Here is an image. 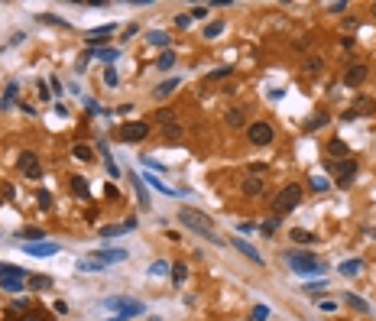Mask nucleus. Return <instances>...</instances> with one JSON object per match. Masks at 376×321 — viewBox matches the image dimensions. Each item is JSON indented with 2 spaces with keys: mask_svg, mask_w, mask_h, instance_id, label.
Segmentation results:
<instances>
[{
  "mask_svg": "<svg viewBox=\"0 0 376 321\" xmlns=\"http://www.w3.org/2000/svg\"><path fill=\"white\" fill-rule=\"evenodd\" d=\"M52 91H46V85H39V101H49Z\"/></svg>",
  "mask_w": 376,
  "mask_h": 321,
  "instance_id": "57",
  "label": "nucleus"
},
{
  "mask_svg": "<svg viewBox=\"0 0 376 321\" xmlns=\"http://www.w3.org/2000/svg\"><path fill=\"white\" fill-rule=\"evenodd\" d=\"M36 201H39V208H43V211H49V208H52V192L39 188V192H36Z\"/></svg>",
  "mask_w": 376,
  "mask_h": 321,
  "instance_id": "43",
  "label": "nucleus"
},
{
  "mask_svg": "<svg viewBox=\"0 0 376 321\" xmlns=\"http://www.w3.org/2000/svg\"><path fill=\"white\" fill-rule=\"evenodd\" d=\"M247 136H250L253 146H269L276 140V130H272V124H266V120H256V124L247 127Z\"/></svg>",
  "mask_w": 376,
  "mask_h": 321,
  "instance_id": "4",
  "label": "nucleus"
},
{
  "mask_svg": "<svg viewBox=\"0 0 376 321\" xmlns=\"http://www.w3.org/2000/svg\"><path fill=\"white\" fill-rule=\"evenodd\" d=\"M91 56H98V59H104V62H107V65H114V62H117V59H120V49H94V52H91Z\"/></svg>",
  "mask_w": 376,
  "mask_h": 321,
  "instance_id": "28",
  "label": "nucleus"
},
{
  "mask_svg": "<svg viewBox=\"0 0 376 321\" xmlns=\"http://www.w3.org/2000/svg\"><path fill=\"white\" fill-rule=\"evenodd\" d=\"M104 321H124V318H104Z\"/></svg>",
  "mask_w": 376,
  "mask_h": 321,
  "instance_id": "59",
  "label": "nucleus"
},
{
  "mask_svg": "<svg viewBox=\"0 0 376 321\" xmlns=\"http://www.w3.org/2000/svg\"><path fill=\"white\" fill-rule=\"evenodd\" d=\"M146 182L149 185L156 188V192H162V195H169V198H182V192H175V188H169V185H162L159 179H156V175H146Z\"/></svg>",
  "mask_w": 376,
  "mask_h": 321,
  "instance_id": "23",
  "label": "nucleus"
},
{
  "mask_svg": "<svg viewBox=\"0 0 376 321\" xmlns=\"http://www.w3.org/2000/svg\"><path fill=\"white\" fill-rule=\"evenodd\" d=\"M26 253L30 256H56L59 253V243H52V240H39V243H26Z\"/></svg>",
  "mask_w": 376,
  "mask_h": 321,
  "instance_id": "13",
  "label": "nucleus"
},
{
  "mask_svg": "<svg viewBox=\"0 0 376 321\" xmlns=\"http://www.w3.org/2000/svg\"><path fill=\"white\" fill-rule=\"evenodd\" d=\"M49 85H52V91H56V94H62V81H59V75H52Z\"/></svg>",
  "mask_w": 376,
  "mask_h": 321,
  "instance_id": "54",
  "label": "nucleus"
},
{
  "mask_svg": "<svg viewBox=\"0 0 376 321\" xmlns=\"http://www.w3.org/2000/svg\"><path fill=\"white\" fill-rule=\"evenodd\" d=\"M117 81H120L117 68H114V65H107V68H104V85H107V88H117Z\"/></svg>",
  "mask_w": 376,
  "mask_h": 321,
  "instance_id": "41",
  "label": "nucleus"
},
{
  "mask_svg": "<svg viewBox=\"0 0 376 321\" xmlns=\"http://www.w3.org/2000/svg\"><path fill=\"white\" fill-rule=\"evenodd\" d=\"M318 308H321V311H337V302H331V298H321Z\"/></svg>",
  "mask_w": 376,
  "mask_h": 321,
  "instance_id": "52",
  "label": "nucleus"
},
{
  "mask_svg": "<svg viewBox=\"0 0 376 321\" xmlns=\"http://www.w3.org/2000/svg\"><path fill=\"white\" fill-rule=\"evenodd\" d=\"M185 279H188V266L185 263H172V282L185 285Z\"/></svg>",
  "mask_w": 376,
  "mask_h": 321,
  "instance_id": "26",
  "label": "nucleus"
},
{
  "mask_svg": "<svg viewBox=\"0 0 376 321\" xmlns=\"http://www.w3.org/2000/svg\"><path fill=\"white\" fill-rule=\"evenodd\" d=\"M20 237H23L26 243H39V240H43V230H39V227H23V230H20Z\"/></svg>",
  "mask_w": 376,
  "mask_h": 321,
  "instance_id": "30",
  "label": "nucleus"
},
{
  "mask_svg": "<svg viewBox=\"0 0 376 321\" xmlns=\"http://www.w3.org/2000/svg\"><path fill=\"white\" fill-rule=\"evenodd\" d=\"M179 85H182V78H169V81H162V85H159V88H156V91H153V98H156V101L169 98V94H172V91H175V88H179Z\"/></svg>",
  "mask_w": 376,
  "mask_h": 321,
  "instance_id": "18",
  "label": "nucleus"
},
{
  "mask_svg": "<svg viewBox=\"0 0 376 321\" xmlns=\"http://www.w3.org/2000/svg\"><path fill=\"white\" fill-rule=\"evenodd\" d=\"M17 169L26 175V179H43V169H39V156L30 153V149H23V153L17 156Z\"/></svg>",
  "mask_w": 376,
  "mask_h": 321,
  "instance_id": "5",
  "label": "nucleus"
},
{
  "mask_svg": "<svg viewBox=\"0 0 376 321\" xmlns=\"http://www.w3.org/2000/svg\"><path fill=\"white\" fill-rule=\"evenodd\" d=\"M292 240H295V243H314V234H311V230L295 227V230H292Z\"/></svg>",
  "mask_w": 376,
  "mask_h": 321,
  "instance_id": "36",
  "label": "nucleus"
},
{
  "mask_svg": "<svg viewBox=\"0 0 376 321\" xmlns=\"http://www.w3.org/2000/svg\"><path fill=\"white\" fill-rule=\"evenodd\" d=\"M298 204H302V185H285L282 192L272 198V211H276V217L289 214V211H295Z\"/></svg>",
  "mask_w": 376,
  "mask_h": 321,
  "instance_id": "3",
  "label": "nucleus"
},
{
  "mask_svg": "<svg viewBox=\"0 0 376 321\" xmlns=\"http://www.w3.org/2000/svg\"><path fill=\"white\" fill-rule=\"evenodd\" d=\"M133 188H136V195H140V204H143V208H149V195H146V185H143V179H136V175H133Z\"/></svg>",
  "mask_w": 376,
  "mask_h": 321,
  "instance_id": "37",
  "label": "nucleus"
},
{
  "mask_svg": "<svg viewBox=\"0 0 376 321\" xmlns=\"http://www.w3.org/2000/svg\"><path fill=\"white\" fill-rule=\"evenodd\" d=\"M146 43H149V46H159V49H169V43H172V39H169L166 30H149V33H146Z\"/></svg>",
  "mask_w": 376,
  "mask_h": 321,
  "instance_id": "17",
  "label": "nucleus"
},
{
  "mask_svg": "<svg viewBox=\"0 0 376 321\" xmlns=\"http://www.w3.org/2000/svg\"><path fill=\"white\" fill-rule=\"evenodd\" d=\"M276 227H279V217H269V221L259 224V234H263V237H272V234H276Z\"/></svg>",
  "mask_w": 376,
  "mask_h": 321,
  "instance_id": "39",
  "label": "nucleus"
},
{
  "mask_svg": "<svg viewBox=\"0 0 376 321\" xmlns=\"http://www.w3.org/2000/svg\"><path fill=\"white\" fill-rule=\"evenodd\" d=\"M230 75H234V65H221L217 72L208 75V81H221V78H230Z\"/></svg>",
  "mask_w": 376,
  "mask_h": 321,
  "instance_id": "40",
  "label": "nucleus"
},
{
  "mask_svg": "<svg viewBox=\"0 0 376 321\" xmlns=\"http://www.w3.org/2000/svg\"><path fill=\"white\" fill-rule=\"evenodd\" d=\"M327 153H331L334 159H347V153H350V146H347L344 140H331V143H327Z\"/></svg>",
  "mask_w": 376,
  "mask_h": 321,
  "instance_id": "20",
  "label": "nucleus"
},
{
  "mask_svg": "<svg viewBox=\"0 0 376 321\" xmlns=\"http://www.w3.org/2000/svg\"><path fill=\"white\" fill-rule=\"evenodd\" d=\"M26 285V279H13V276H4L0 279V289H7V292H20Z\"/></svg>",
  "mask_w": 376,
  "mask_h": 321,
  "instance_id": "27",
  "label": "nucleus"
},
{
  "mask_svg": "<svg viewBox=\"0 0 376 321\" xmlns=\"http://www.w3.org/2000/svg\"><path fill=\"white\" fill-rule=\"evenodd\" d=\"M366 75H370V68H366L363 62H353V65L344 72V85H347V88H357L360 81L366 78Z\"/></svg>",
  "mask_w": 376,
  "mask_h": 321,
  "instance_id": "11",
  "label": "nucleus"
},
{
  "mask_svg": "<svg viewBox=\"0 0 376 321\" xmlns=\"http://www.w3.org/2000/svg\"><path fill=\"white\" fill-rule=\"evenodd\" d=\"M30 308V302H26V298H13V311H26Z\"/></svg>",
  "mask_w": 376,
  "mask_h": 321,
  "instance_id": "53",
  "label": "nucleus"
},
{
  "mask_svg": "<svg viewBox=\"0 0 376 321\" xmlns=\"http://www.w3.org/2000/svg\"><path fill=\"white\" fill-rule=\"evenodd\" d=\"M321 68H324V59H321V56L318 59H314V56L305 59V72H321Z\"/></svg>",
  "mask_w": 376,
  "mask_h": 321,
  "instance_id": "45",
  "label": "nucleus"
},
{
  "mask_svg": "<svg viewBox=\"0 0 376 321\" xmlns=\"http://www.w3.org/2000/svg\"><path fill=\"white\" fill-rule=\"evenodd\" d=\"M234 247H237V250H240V253H243V256H247V259H253V263H263V256H259V253H256V250H253V247H250V243H247V240H234Z\"/></svg>",
  "mask_w": 376,
  "mask_h": 321,
  "instance_id": "24",
  "label": "nucleus"
},
{
  "mask_svg": "<svg viewBox=\"0 0 376 321\" xmlns=\"http://www.w3.org/2000/svg\"><path fill=\"white\" fill-rule=\"evenodd\" d=\"M266 192V182L259 179V175H247L243 179V195H250V198H259Z\"/></svg>",
  "mask_w": 376,
  "mask_h": 321,
  "instance_id": "14",
  "label": "nucleus"
},
{
  "mask_svg": "<svg viewBox=\"0 0 376 321\" xmlns=\"http://www.w3.org/2000/svg\"><path fill=\"white\" fill-rule=\"evenodd\" d=\"M26 285H30L33 292H46V289H52V276H30Z\"/></svg>",
  "mask_w": 376,
  "mask_h": 321,
  "instance_id": "19",
  "label": "nucleus"
},
{
  "mask_svg": "<svg viewBox=\"0 0 376 321\" xmlns=\"http://www.w3.org/2000/svg\"><path fill=\"white\" fill-rule=\"evenodd\" d=\"M162 136H169V140H179V136H182V127L172 120V124H166V127H162Z\"/></svg>",
  "mask_w": 376,
  "mask_h": 321,
  "instance_id": "44",
  "label": "nucleus"
},
{
  "mask_svg": "<svg viewBox=\"0 0 376 321\" xmlns=\"http://www.w3.org/2000/svg\"><path fill=\"white\" fill-rule=\"evenodd\" d=\"M373 111H376V104H373L370 98H357L350 111H344V120H357V117H363V114H373Z\"/></svg>",
  "mask_w": 376,
  "mask_h": 321,
  "instance_id": "12",
  "label": "nucleus"
},
{
  "mask_svg": "<svg viewBox=\"0 0 376 321\" xmlns=\"http://www.w3.org/2000/svg\"><path fill=\"white\" fill-rule=\"evenodd\" d=\"M104 195H107V198H114V201H117V198H120V192H117V188H114V185H111V182H107V188H104Z\"/></svg>",
  "mask_w": 376,
  "mask_h": 321,
  "instance_id": "55",
  "label": "nucleus"
},
{
  "mask_svg": "<svg viewBox=\"0 0 376 321\" xmlns=\"http://www.w3.org/2000/svg\"><path fill=\"white\" fill-rule=\"evenodd\" d=\"M149 321H162V318H149Z\"/></svg>",
  "mask_w": 376,
  "mask_h": 321,
  "instance_id": "60",
  "label": "nucleus"
},
{
  "mask_svg": "<svg viewBox=\"0 0 376 321\" xmlns=\"http://www.w3.org/2000/svg\"><path fill=\"white\" fill-rule=\"evenodd\" d=\"M78 269L81 272H101V269H104V263H101V259H81V263H78Z\"/></svg>",
  "mask_w": 376,
  "mask_h": 321,
  "instance_id": "31",
  "label": "nucleus"
},
{
  "mask_svg": "<svg viewBox=\"0 0 376 321\" xmlns=\"http://www.w3.org/2000/svg\"><path fill=\"white\" fill-rule=\"evenodd\" d=\"M94 259H101V263H124L127 259V250H98V253H94Z\"/></svg>",
  "mask_w": 376,
  "mask_h": 321,
  "instance_id": "16",
  "label": "nucleus"
},
{
  "mask_svg": "<svg viewBox=\"0 0 376 321\" xmlns=\"http://www.w3.org/2000/svg\"><path fill=\"white\" fill-rule=\"evenodd\" d=\"M17 91H20V88H17V81H13V85L7 88V94H4V98H0V107H4V111H7V107L13 104V101H17Z\"/></svg>",
  "mask_w": 376,
  "mask_h": 321,
  "instance_id": "38",
  "label": "nucleus"
},
{
  "mask_svg": "<svg viewBox=\"0 0 376 321\" xmlns=\"http://www.w3.org/2000/svg\"><path fill=\"white\" fill-rule=\"evenodd\" d=\"M172 65H175V52L166 49V52L159 56V62H156V68H159V72H172Z\"/></svg>",
  "mask_w": 376,
  "mask_h": 321,
  "instance_id": "25",
  "label": "nucleus"
},
{
  "mask_svg": "<svg viewBox=\"0 0 376 321\" xmlns=\"http://www.w3.org/2000/svg\"><path fill=\"white\" fill-rule=\"evenodd\" d=\"M269 318V308H266V305H256V308H253V318L250 321H266Z\"/></svg>",
  "mask_w": 376,
  "mask_h": 321,
  "instance_id": "48",
  "label": "nucleus"
},
{
  "mask_svg": "<svg viewBox=\"0 0 376 321\" xmlns=\"http://www.w3.org/2000/svg\"><path fill=\"white\" fill-rule=\"evenodd\" d=\"M68 185H72L75 198H88V179H85V175H72V182H68Z\"/></svg>",
  "mask_w": 376,
  "mask_h": 321,
  "instance_id": "21",
  "label": "nucleus"
},
{
  "mask_svg": "<svg viewBox=\"0 0 376 321\" xmlns=\"http://www.w3.org/2000/svg\"><path fill=\"white\" fill-rule=\"evenodd\" d=\"M114 33H117V23H104V26H94V30H88V46H94V49H98V46H104L107 39L104 36H114Z\"/></svg>",
  "mask_w": 376,
  "mask_h": 321,
  "instance_id": "9",
  "label": "nucleus"
},
{
  "mask_svg": "<svg viewBox=\"0 0 376 321\" xmlns=\"http://www.w3.org/2000/svg\"><path fill=\"white\" fill-rule=\"evenodd\" d=\"M321 127H327V114H324V111H318L308 124H305V130H321Z\"/></svg>",
  "mask_w": 376,
  "mask_h": 321,
  "instance_id": "34",
  "label": "nucleus"
},
{
  "mask_svg": "<svg viewBox=\"0 0 376 321\" xmlns=\"http://www.w3.org/2000/svg\"><path fill=\"white\" fill-rule=\"evenodd\" d=\"M104 305L117 311V318H133V315H140V311H143V305L140 302H130V298H107Z\"/></svg>",
  "mask_w": 376,
  "mask_h": 321,
  "instance_id": "8",
  "label": "nucleus"
},
{
  "mask_svg": "<svg viewBox=\"0 0 376 321\" xmlns=\"http://www.w3.org/2000/svg\"><path fill=\"white\" fill-rule=\"evenodd\" d=\"M227 124H230V127H243V124H247V114L234 107V111H227Z\"/></svg>",
  "mask_w": 376,
  "mask_h": 321,
  "instance_id": "35",
  "label": "nucleus"
},
{
  "mask_svg": "<svg viewBox=\"0 0 376 321\" xmlns=\"http://www.w3.org/2000/svg\"><path fill=\"white\" fill-rule=\"evenodd\" d=\"M72 156H75V159H81V162H88V159L94 156V149H91V146H85V143H78V146L72 149Z\"/></svg>",
  "mask_w": 376,
  "mask_h": 321,
  "instance_id": "33",
  "label": "nucleus"
},
{
  "mask_svg": "<svg viewBox=\"0 0 376 321\" xmlns=\"http://www.w3.org/2000/svg\"><path fill=\"white\" fill-rule=\"evenodd\" d=\"M98 153L104 156V169H107V175H111V179H117V175H120V166H117V159H114V156L107 153V146H104V143H98Z\"/></svg>",
  "mask_w": 376,
  "mask_h": 321,
  "instance_id": "15",
  "label": "nucleus"
},
{
  "mask_svg": "<svg viewBox=\"0 0 376 321\" xmlns=\"http://www.w3.org/2000/svg\"><path fill=\"white\" fill-rule=\"evenodd\" d=\"M327 10H331V13H344V10H347V0H344V4H331Z\"/></svg>",
  "mask_w": 376,
  "mask_h": 321,
  "instance_id": "56",
  "label": "nucleus"
},
{
  "mask_svg": "<svg viewBox=\"0 0 376 321\" xmlns=\"http://www.w3.org/2000/svg\"><path fill=\"white\" fill-rule=\"evenodd\" d=\"M357 169H360V166H357V159H340L337 166H331V172L337 175V185L344 188V185H350V182L357 179Z\"/></svg>",
  "mask_w": 376,
  "mask_h": 321,
  "instance_id": "7",
  "label": "nucleus"
},
{
  "mask_svg": "<svg viewBox=\"0 0 376 321\" xmlns=\"http://www.w3.org/2000/svg\"><path fill=\"white\" fill-rule=\"evenodd\" d=\"M321 289H327V279H318V282H308V285H305V292H321Z\"/></svg>",
  "mask_w": 376,
  "mask_h": 321,
  "instance_id": "51",
  "label": "nucleus"
},
{
  "mask_svg": "<svg viewBox=\"0 0 376 321\" xmlns=\"http://www.w3.org/2000/svg\"><path fill=\"white\" fill-rule=\"evenodd\" d=\"M175 26H179V30H188V26H191V17H188V13H179V17H175Z\"/></svg>",
  "mask_w": 376,
  "mask_h": 321,
  "instance_id": "50",
  "label": "nucleus"
},
{
  "mask_svg": "<svg viewBox=\"0 0 376 321\" xmlns=\"http://www.w3.org/2000/svg\"><path fill=\"white\" fill-rule=\"evenodd\" d=\"M149 136V124L146 120H130V124L120 127V140L124 143H140V140H146Z\"/></svg>",
  "mask_w": 376,
  "mask_h": 321,
  "instance_id": "6",
  "label": "nucleus"
},
{
  "mask_svg": "<svg viewBox=\"0 0 376 321\" xmlns=\"http://www.w3.org/2000/svg\"><path fill=\"white\" fill-rule=\"evenodd\" d=\"M169 269H172V266H169V263H166V259H156V263H153V266H149V276H166V272H169Z\"/></svg>",
  "mask_w": 376,
  "mask_h": 321,
  "instance_id": "42",
  "label": "nucleus"
},
{
  "mask_svg": "<svg viewBox=\"0 0 376 321\" xmlns=\"http://www.w3.org/2000/svg\"><path fill=\"white\" fill-rule=\"evenodd\" d=\"M191 17H195V20H208L211 10H208V7H191Z\"/></svg>",
  "mask_w": 376,
  "mask_h": 321,
  "instance_id": "49",
  "label": "nucleus"
},
{
  "mask_svg": "<svg viewBox=\"0 0 376 321\" xmlns=\"http://www.w3.org/2000/svg\"><path fill=\"white\" fill-rule=\"evenodd\" d=\"M153 117L159 120V127H166V124H172V117H175V114H172V111H156Z\"/></svg>",
  "mask_w": 376,
  "mask_h": 321,
  "instance_id": "47",
  "label": "nucleus"
},
{
  "mask_svg": "<svg viewBox=\"0 0 376 321\" xmlns=\"http://www.w3.org/2000/svg\"><path fill=\"white\" fill-rule=\"evenodd\" d=\"M373 13H376V7H373Z\"/></svg>",
  "mask_w": 376,
  "mask_h": 321,
  "instance_id": "61",
  "label": "nucleus"
},
{
  "mask_svg": "<svg viewBox=\"0 0 376 321\" xmlns=\"http://www.w3.org/2000/svg\"><path fill=\"white\" fill-rule=\"evenodd\" d=\"M85 107H88V111H91V114H104V111H101L98 104H94V101H85Z\"/></svg>",
  "mask_w": 376,
  "mask_h": 321,
  "instance_id": "58",
  "label": "nucleus"
},
{
  "mask_svg": "<svg viewBox=\"0 0 376 321\" xmlns=\"http://www.w3.org/2000/svg\"><path fill=\"white\" fill-rule=\"evenodd\" d=\"M311 188H314V192H327V188H331V182L321 179V175H311Z\"/></svg>",
  "mask_w": 376,
  "mask_h": 321,
  "instance_id": "46",
  "label": "nucleus"
},
{
  "mask_svg": "<svg viewBox=\"0 0 376 321\" xmlns=\"http://www.w3.org/2000/svg\"><path fill=\"white\" fill-rule=\"evenodd\" d=\"M360 269H363V259H347V263H340V272H344V276H357Z\"/></svg>",
  "mask_w": 376,
  "mask_h": 321,
  "instance_id": "29",
  "label": "nucleus"
},
{
  "mask_svg": "<svg viewBox=\"0 0 376 321\" xmlns=\"http://www.w3.org/2000/svg\"><path fill=\"white\" fill-rule=\"evenodd\" d=\"M344 302L350 305L353 311H360V315H366V311H370V305H366V302H363V298H360V295H353V292H347V295H344Z\"/></svg>",
  "mask_w": 376,
  "mask_h": 321,
  "instance_id": "22",
  "label": "nucleus"
},
{
  "mask_svg": "<svg viewBox=\"0 0 376 321\" xmlns=\"http://www.w3.org/2000/svg\"><path fill=\"white\" fill-rule=\"evenodd\" d=\"M221 33H224V20H214V23L204 26V39H214V36H221Z\"/></svg>",
  "mask_w": 376,
  "mask_h": 321,
  "instance_id": "32",
  "label": "nucleus"
},
{
  "mask_svg": "<svg viewBox=\"0 0 376 321\" xmlns=\"http://www.w3.org/2000/svg\"><path fill=\"white\" fill-rule=\"evenodd\" d=\"M136 224H140L136 217H127L124 224H107V227H101L98 234L101 237H124V234H130V230H136Z\"/></svg>",
  "mask_w": 376,
  "mask_h": 321,
  "instance_id": "10",
  "label": "nucleus"
},
{
  "mask_svg": "<svg viewBox=\"0 0 376 321\" xmlns=\"http://www.w3.org/2000/svg\"><path fill=\"white\" fill-rule=\"evenodd\" d=\"M282 259H285V263H289L295 272H302V276H318V272L324 269L318 256H311V253H298V250H285Z\"/></svg>",
  "mask_w": 376,
  "mask_h": 321,
  "instance_id": "2",
  "label": "nucleus"
},
{
  "mask_svg": "<svg viewBox=\"0 0 376 321\" xmlns=\"http://www.w3.org/2000/svg\"><path fill=\"white\" fill-rule=\"evenodd\" d=\"M179 221L185 224L188 230H195V234H201L204 240H211V243H214V247H221V243H224L221 237L214 234V224H211L208 217L201 214V211H195V208H182V211H179Z\"/></svg>",
  "mask_w": 376,
  "mask_h": 321,
  "instance_id": "1",
  "label": "nucleus"
}]
</instances>
